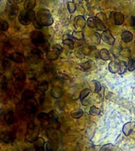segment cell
<instances>
[{
    "instance_id": "47",
    "label": "cell",
    "mask_w": 135,
    "mask_h": 151,
    "mask_svg": "<svg viewBox=\"0 0 135 151\" xmlns=\"http://www.w3.org/2000/svg\"><path fill=\"white\" fill-rule=\"evenodd\" d=\"M7 84V78L3 74L0 73V85L5 86Z\"/></svg>"
},
{
    "instance_id": "36",
    "label": "cell",
    "mask_w": 135,
    "mask_h": 151,
    "mask_svg": "<svg viewBox=\"0 0 135 151\" xmlns=\"http://www.w3.org/2000/svg\"><path fill=\"white\" fill-rule=\"evenodd\" d=\"M72 36L76 40H81L84 38V34L82 32H73Z\"/></svg>"
},
{
    "instance_id": "12",
    "label": "cell",
    "mask_w": 135,
    "mask_h": 151,
    "mask_svg": "<svg viewBox=\"0 0 135 151\" xmlns=\"http://www.w3.org/2000/svg\"><path fill=\"white\" fill-rule=\"evenodd\" d=\"M13 75H14V78L17 80H19V81H24L26 78L25 73H24V71L17 68L14 69V71H13Z\"/></svg>"
},
{
    "instance_id": "20",
    "label": "cell",
    "mask_w": 135,
    "mask_h": 151,
    "mask_svg": "<svg viewBox=\"0 0 135 151\" xmlns=\"http://www.w3.org/2000/svg\"><path fill=\"white\" fill-rule=\"evenodd\" d=\"M121 38L123 42H131L133 40V35L132 33L128 32V31H123L122 35H121Z\"/></svg>"
},
{
    "instance_id": "54",
    "label": "cell",
    "mask_w": 135,
    "mask_h": 151,
    "mask_svg": "<svg viewBox=\"0 0 135 151\" xmlns=\"http://www.w3.org/2000/svg\"><path fill=\"white\" fill-rule=\"evenodd\" d=\"M125 1H127V0H125Z\"/></svg>"
},
{
    "instance_id": "32",
    "label": "cell",
    "mask_w": 135,
    "mask_h": 151,
    "mask_svg": "<svg viewBox=\"0 0 135 151\" xmlns=\"http://www.w3.org/2000/svg\"><path fill=\"white\" fill-rule=\"evenodd\" d=\"M9 29V24L7 21H0V31L7 32Z\"/></svg>"
},
{
    "instance_id": "18",
    "label": "cell",
    "mask_w": 135,
    "mask_h": 151,
    "mask_svg": "<svg viewBox=\"0 0 135 151\" xmlns=\"http://www.w3.org/2000/svg\"><path fill=\"white\" fill-rule=\"evenodd\" d=\"M58 149V145L55 141L49 140L47 142H45V151H54Z\"/></svg>"
},
{
    "instance_id": "45",
    "label": "cell",
    "mask_w": 135,
    "mask_h": 151,
    "mask_svg": "<svg viewBox=\"0 0 135 151\" xmlns=\"http://www.w3.org/2000/svg\"><path fill=\"white\" fill-rule=\"evenodd\" d=\"M33 24L36 29H41V28H43V26L41 25V24H40L36 18H34V20L33 21Z\"/></svg>"
},
{
    "instance_id": "15",
    "label": "cell",
    "mask_w": 135,
    "mask_h": 151,
    "mask_svg": "<svg viewBox=\"0 0 135 151\" xmlns=\"http://www.w3.org/2000/svg\"><path fill=\"white\" fill-rule=\"evenodd\" d=\"M113 18L116 25H121L124 21V16L120 12H114Z\"/></svg>"
},
{
    "instance_id": "26",
    "label": "cell",
    "mask_w": 135,
    "mask_h": 151,
    "mask_svg": "<svg viewBox=\"0 0 135 151\" xmlns=\"http://www.w3.org/2000/svg\"><path fill=\"white\" fill-rule=\"evenodd\" d=\"M46 134H47V137H48L49 139H51V140L56 141L57 139H58L57 134L54 132V129H52V128H47Z\"/></svg>"
},
{
    "instance_id": "44",
    "label": "cell",
    "mask_w": 135,
    "mask_h": 151,
    "mask_svg": "<svg viewBox=\"0 0 135 151\" xmlns=\"http://www.w3.org/2000/svg\"><path fill=\"white\" fill-rule=\"evenodd\" d=\"M24 87V83H23V81H19V80H17L16 83H15V87H16V89L17 91H21Z\"/></svg>"
},
{
    "instance_id": "53",
    "label": "cell",
    "mask_w": 135,
    "mask_h": 151,
    "mask_svg": "<svg viewBox=\"0 0 135 151\" xmlns=\"http://www.w3.org/2000/svg\"><path fill=\"white\" fill-rule=\"evenodd\" d=\"M1 1H2V0H0V2H1Z\"/></svg>"
},
{
    "instance_id": "13",
    "label": "cell",
    "mask_w": 135,
    "mask_h": 151,
    "mask_svg": "<svg viewBox=\"0 0 135 151\" xmlns=\"http://www.w3.org/2000/svg\"><path fill=\"white\" fill-rule=\"evenodd\" d=\"M135 127V124L134 122H127L123 125V132L126 136L130 135V133L133 132V130Z\"/></svg>"
},
{
    "instance_id": "29",
    "label": "cell",
    "mask_w": 135,
    "mask_h": 151,
    "mask_svg": "<svg viewBox=\"0 0 135 151\" xmlns=\"http://www.w3.org/2000/svg\"><path fill=\"white\" fill-rule=\"evenodd\" d=\"M127 70V63H126L124 61H121L119 62V69H118V73L119 74H123Z\"/></svg>"
},
{
    "instance_id": "9",
    "label": "cell",
    "mask_w": 135,
    "mask_h": 151,
    "mask_svg": "<svg viewBox=\"0 0 135 151\" xmlns=\"http://www.w3.org/2000/svg\"><path fill=\"white\" fill-rule=\"evenodd\" d=\"M101 39L105 43L108 45H113L115 43V38L111 33L110 30H104L102 33Z\"/></svg>"
},
{
    "instance_id": "4",
    "label": "cell",
    "mask_w": 135,
    "mask_h": 151,
    "mask_svg": "<svg viewBox=\"0 0 135 151\" xmlns=\"http://www.w3.org/2000/svg\"><path fill=\"white\" fill-rule=\"evenodd\" d=\"M35 17V12L33 11V9L32 10H25V11H22L21 14H19L18 20L21 24L26 26L30 24L33 22Z\"/></svg>"
},
{
    "instance_id": "39",
    "label": "cell",
    "mask_w": 135,
    "mask_h": 151,
    "mask_svg": "<svg viewBox=\"0 0 135 151\" xmlns=\"http://www.w3.org/2000/svg\"><path fill=\"white\" fill-rule=\"evenodd\" d=\"M112 149H113V145L111 143H108L102 146L99 150V151H112Z\"/></svg>"
},
{
    "instance_id": "46",
    "label": "cell",
    "mask_w": 135,
    "mask_h": 151,
    "mask_svg": "<svg viewBox=\"0 0 135 151\" xmlns=\"http://www.w3.org/2000/svg\"><path fill=\"white\" fill-rule=\"evenodd\" d=\"M28 61H30V62H32V63H33V64L39 63V62H40V59L36 58H35V57L33 56V55H32V56H28Z\"/></svg>"
},
{
    "instance_id": "43",
    "label": "cell",
    "mask_w": 135,
    "mask_h": 151,
    "mask_svg": "<svg viewBox=\"0 0 135 151\" xmlns=\"http://www.w3.org/2000/svg\"><path fill=\"white\" fill-rule=\"evenodd\" d=\"M95 83V88H94V92L95 93H98V92L100 91L101 90V84L99 83V82L98 81H93Z\"/></svg>"
},
{
    "instance_id": "7",
    "label": "cell",
    "mask_w": 135,
    "mask_h": 151,
    "mask_svg": "<svg viewBox=\"0 0 135 151\" xmlns=\"http://www.w3.org/2000/svg\"><path fill=\"white\" fill-rule=\"evenodd\" d=\"M7 13L10 19H14L17 15L18 7L16 3H14L12 0L9 1L7 4Z\"/></svg>"
},
{
    "instance_id": "42",
    "label": "cell",
    "mask_w": 135,
    "mask_h": 151,
    "mask_svg": "<svg viewBox=\"0 0 135 151\" xmlns=\"http://www.w3.org/2000/svg\"><path fill=\"white\" fill-rule=\"evenodd\" d=\"M91 61H86L85 63H83L81 65V68L84 69V70H89L90 68H91Z\"/></svg>"
},
{
    "instance_id": "3",
    "label": "cell",
    "mask_w": 135,
    "mask_h": 151,
    "mask_svg": "<svg viewBox=\"0 0 135 151\" xmlns=\"http://www.w3.org/2000/svg\"><path fill=\"white\" fill-rule=\"evenodd\" d=\"M30 36L33 44H34L36 47H42L44 49L47 51V47H45V45H47L48 42L45 40L44 36L42 32H38V31H34L31 33Z\"/></svg>"
},
{
    "instance_id": "52",
    "label": "cell",
    "mask_w": 135,
    "mask_h": 151,
    "mask_svg": "<svg viewBox=\"0 0 135 151\" xmlns=\"http://www.w3.org/2000/svg\"><path fill=\"white\" fill-rule=\"evenodd\" d=\"M35 151H45L44 148H35Z\"/></svg>"
},
{
    "instance_id": "25",
    "label": "cell",
    "mask_w": 135,
    "mask_h": 151,
    "mask_svg": "<svg viewBox=\"0 0 135 151\" xmlns=\"http://www.w3.org/2000/svg\"><path fill=\"white\" fill-rule=\"evenodd\" d=\"M36 6V0H25L24 7L26 10H32Z\"/></svg>"
},
{
    "instance_id": "19",
    "label": "cell",
    "mask_w": 135,
    "mask_h": 151,
    "mask_svg": "<svg viewBox=\"0 0 135 151\" xmlns=\"http://www.w3.org/2000/svg\"><path fill=\"white\" fill-rule=\"evenodd\" d=\"M5 121L8 124H13L15 121V116H14V113L13 111H9L6 113L4 116Z\"/></svg>"
},
{
    "instance_id": "8",
    "label": "cell",
    "mask_w": 135,
    "mask_h": 151,
    "mask_svg": "<svg viewBox=\"0 0 135 151\" xmlns=\"http://www.w3.org/2000/svg\"><path fill=\"white\" fill-rule=\"evenodd\" d=\"M15 139V134L13 132H3L0 134V140L4 143H10L13 142Z\"/></svg>"
},
{
    "instance_id": "21",
    "label": "cell",
    "mask_w": 135,
    "mask_h": 151,
    "mask_svg": "<svg viewBox=\"0 0 135 151\" xmlns=\"http://www.w3.org/2000/svg\"><path fill=\"white\" fill-rule=\"evenodd\" d=\"M109 71L112 73H118V69H119V63H118L115 61H111L108 65Z\"/></svg>"
},
{
    "instance_id": "1",
    "label": "cell",
    "mask_w": 135,
    "mask_h": 151,
    "mask_svg": "<svg viewBox=\"0 0 135 151\" xmlns=\"http://www.w3.org/2000/svg\"><path fill=\"white\" fill-rule=\"evenodd\" d=\"M35 18L37 20L42 26H51L53 24L52 14L47 9H41L37 12Z\"/></svg>"
},
{
    "instance_id": "23",
    "label": "cell",
    "mask_w": 135,
    "mask_h": 151,
    "mask_svg": "<svg viewBox=\"0 0 135 151\" xmlns=\"http://www.w3.org/2000/svg\"><path fill=\"white\" fill-rule=\"evenodd\" d=\"M35 95V92L32 91V90H25V91L23 92L22 94V97H21V99L25 101V100H28L29 99H32Z\"/></svg>"
},
{
    "instance_id": "41",
    "label": "cell",
    "mask_w": 135,
    "mask_h": 151,
    "mask_svg": "<svg viewBox=\"0 0 135 151\" xmlns=\"http://www.w3.org/2000/svg\"><path fill=\"white\" fill-rule=\"evenodd\" d=\"M47 114H48V116H49V119L51 121H52V120H58V115L55 113L54 110L50 111Z\"/></svg>"
},
{
    "instance_id": "34",
    "label": "cell",
    "mask_w": 135,
    "mask_h": 151,
    "mask_svg": "<svg viewBox=\"0 0 135 151\" xmlns=\"http://www.w3.org/2000/svg\"><path fill=\"white\" fill-rule=\"evenodd\" d=\"M48 126H49V128L54 130H58L60 128V124L58 122V120H52L48 124Z\"/></svg>"
},
{
    "instance_id": "28",
    "label": "cell",
    "mask_w": 135,
    "mask_h": 151,
    "mask_svg": "<svg viewBox=\"0 0 135 151\" xmlns=\"http://www.w3.org/2000/svg\"><path fill=\"white\" fill-rule=\"evenodd\" d=\"M31 54H32L33 56L35 57V58H36L40 59V60L43 59V58H44V54H43V52L39 49H33L32 50V51H31Z\"/></svg>"
},
{
    "instance_id": "40",
    "label": "cell",
    "mask_w": 135,
    "mask_h": 151,
    "mask_svg": "<svg viewBox=\"0 0 135 151\" xmlns=\"http://www.w3.org/2000/svg\"><path fill=\"white\" fill-rule=\"evenodd\" d=\"M2 68H4L5 70H8L10 67H11V63H10V61L9 60H7V59H5L2 61Z\"/></svg>"
},
{
    "instance_id": "30",
    "label": "cell",
    "mask_w": 135,
    "mask_h": 151,
    "mask_svg": "<svg viewBox=\"0 0 135 151\" xmlns=\"http://www.w3.org/2000/svg\"><path fill=\"white\" fill-rule=\"evenodd\" d=\"M83 115V111L81 109H75L73 110L72 113H71V116L75 119H79Z\"/></svg>"
},
{
    "instance_id": "22",
    "label": "cell",
    "mask_w": 135,
    "mask_h": 151,
    "mask_svg": "<svg viewBox=\"0 0 135 151\" xmlns=\"http://www.w3.org/2000/svg\"><path fill=\"white\" fill-rule=\"evenodd\" d=\"M48 87H49V84H48V82L46 81V80L41 81L37 85V90L39 91L42 92V93H44L45 91H47L48 90Z\"/></svg>"
},
{
    "instance_id": "5",
    "label": "cell",
    "mask_w": 135,
    "mask_h": 151,
    "mask_svg": "<svg viewBox=\"0 0 135 151\" xmlns=\"http://www.w3.org/2000/svg\"><path fill=\"white\" fill-rule=\"evenodd\" d=\"M24 112L28 114H34L37 109V101L35 99H29L25 101L24 106Z\"/></svg>"
},
{
    "instance_id": "49",
    "label": "cell",
    "mask_w": 135,
    "mask_h": 151,
    "mask_svg": "<svg viewBox=\"0 0 135 151\" xmlns=\"http://www.w3.org/2000/svg\"><path fill=\"white\" fill-rule=\"evenodd\" d=\"M52 47H53V48H54V49L55 50H57V51H58V52L62 51V47H60V46H59V45H58V44L53 45V46H52Z\"/></svg>"
},
{
    "instance_id": "24",
    "label": "cell",
    "mask_w": 135,
    "mask_h": 151,
    "mask_svg": "<svg viewBox=\"0 0 135 151\" xmlns=\"http://www.w3.org/2000/svg\"><path fill=\"white\" fill-rule=\"evenodd\" d=\"M98 56H99V58L104 61H107V60L110 59V54H109L108 50L107 49L100 50V51L98 54Z\"/></svg>"
},
{
    "instance_id": "51",
    "label": "cell",
    "mask_w": 135,
    "mask_h": 151,
    "mask_svg": "<svg viewBox=\"0 0 135 151\" xmlns=\"http://www.w3.org/2000/svg\"><path fill=\"white\" fill-rule=\"evenodd\" d=\"M12 1H13L14 3H16V4H17V3H21V2H24L25 0H12Z\"/></svg>"
},
{
    "instance_id": "48",
    "label": "cell",
    "mask_w": 135,
    "mask_h": 151,
    "mask_svg": "<svg viewBox=\"0 0 135 151\" xmlns=\"http://www.w3.org/2000/svg\"><path fill=\"white\" fill-rule=\"evenodd\" d=\"M130 25L131 26V27H134L135 26V16L130 17Z\"/></svg>"
},
{
    "instance_id": "2",
    "label": "cell",
    "mask_w": 135,
    "mask_h": 151,
    "mask_svg": "<svg viewBox=\"0 0 135 151\" xmlns=\"http://www.w3.org/2000/svg\"><path fill=\"white\" fill-rule=\"evenodd\" d=\"M39 133H40V129L34 124V122L33 121L28 122V126H27V133L25 135L26 141L33 142L38 138Z\"/></svg>"
},
{
    "instance_id": "31",
    "label": "cell",
    "mask_w": 135,
    "mask_h": 151,
    "mask_svg": "<svg viewBox=\"0 0 135 151\" xmlns=\"http://www.w3.org/2000/svg\"><path fill=\"white\" fill-rule=\"evenodd\" d=\"M37 119L38 120H41V121H50L48 114L46 113H43V112L38 113Z\"/></svg>"
},
{
    "instance_id": "14",
    "label": "cell",
    "mask_w": 135,
    "mask_h": 151,
    "mask_svg": "<svg viewBox=\"0 0 135 151\" xmlns=\"http://www.w3.org/2000/svg\"><path fill=\"white\" fill-rule=\"evenodd\" d=\"M85 24H86V21H85L84 17H76L75 20H74V25H75L76 28H78V29H82V28H85Z\"/></svg>"
},
{
    "instance_id": "16",
    "label": "cell",
    "mask_w": 135,
    "mask_h": 151,
    "mask_svg": "<svg viewBox=\"0 0 135 151\" xmlns=\"http://www.w3.org/2000/svg\"><path fill=\"white\" fill-rule=\"evenodd\" d=\"M52 96L54 99H59L62 96L63 94V91L60 87H54L52 88V91H51Z\"/></svg>"
},
{
    "instance_id": "11",
    "label": "cell",
    "mask_w": 135,
    "mask_h": 151,
    "mask_svg": "<svg viewBox=\"0 0 135 151\" xmlns=\"http://www.w3.org/2000/svg\"><path fill=\"white\" fill-rule=\"evenodd\" d=\"M73 37L70 35H63V40H62V42L63 44H65L66 46L70 48V50H73L74 48V42H73Z\"/></svg>"
},
{
    "instance_id": "38",
    "label": "cell",
    "mask_w": 135,
    "mask_h": 151,
    "mask_svg": "<svg viewBox=\"0 0 135 151\" xmlns=\"http://www.w3.org/2000/svg\"><path fill=\"white\" fill-rule=\"evenodd\" d=\"M76 4L73 3V2H67V9H68V11L70 13V14H73L74 13L76 10Z\"/></svg>"
},
{
    "instance_id": "35",
    "label": "cell",
    "mask_w": 135,
    "mask_h": 151,
    "mask_svg": "<svg viewBox=\"0 0 135 151\" xmlns=\"http://www.w3.org/2000/svg\"><path fill=\"white\" fill-rule=\"evenodd\" d=\"M89 113L90 115L92 116H98L100 113V109L96 107L95 106H92L89 109Z\"/></svg>"
},
{
    "instance_id": "6",
    "label": "cell",
    "mask_w": 135,
    "mask_h": 151,
    "mask_svg": "<svg viewBox=\"0 0 135 151\" xmlns=\"http://www.w3.org/2000/svg\"><path fill=\"white\" fill-rule=\"evenodd\" d=\"M88 26L90 28H97L99 30H105L106 27L104 25V22L102 21L100 19H99L97 17H90L86 21Z\"/></svg>"
},
{
    "instance_id": "17",
    "label": "cell",
    "mask_w": 135,
    "mask_h": 151,
    "mask_svg": "<svg viewBox=\"0 0 135 151\" xmlns=\"http://www.w3.org/2000/svg\"><path fill=\"white\" fill-rule=\"evenodd\" d=\"M46 57L50 61H55L59 58V52H58L55 50H47L46 53Z\"/></svg>"
},
{
    "instance_id": "33",
    "label": "cell",
    "mask_w": 135,
    "mask_h": 151,
    "mask_svg": "<svg viewBox=\"0 0 135 151\" xmlns=\"http://www.w3.org/2000/svg\"><path fill=\"white\" fill-rule=\"evenodd\" d=\"M90 92H91V90L89 89V88H85V89L82 90V91L81 92L80 94V100L81 101H83L84 99L86 98V97L90 94Z\"/></svg>"
},
{
    "instance_id": "37",
    "label": "cell",
    "mask_w": 135,
    "mask_h": 151,
    "mask_svg": "<svg viewBox=\"0 0 135 151\" xmlns=\"http://www.w3.org/2000/svg\"><path fill=\"white\" fill-rule=\"evenodd\" d=\"M135 69V61L134 59H130L127 63V70L133 72Z\"/></svg>"
},
{
    "instance_id": "27",
    "label": "cell",
    "mask_w": 135,
    "mask_h": 151,
    "mask_svg": "<svg viewBox=\"0 0 135 151\" xmlns=\"http://www.w3.org/2000/svg\"><path fill=\"white\" fill-rule=\"evenodd\" d=\"M33 142H34L35 148H44L45 146V142L42 138H39L38 137L37 139H36Z\"/></svg>"
},
{
    "instance_id": "10",
    "label": "cell",
    "mask_w": 135,
    "mask_h": 151,
    "mask_svg": "<svg viewBox=\"0 0 135 151\" xmlns=\"http://www.w3.org/2000/svg\"><path fill=\"white\" fill-rule=\"evenodd\" d=\"M8 58L16 63L21 64L25 61V57L19 52H13L10 54H9Z\"/></svg>"
},
{
    "instance_id": "50",
    "label": "cell",
    "mask_w": 135,
    "mask_h": 151,
    "mask_svg": "<svg viewBox=\"0 0 135 151\" xmlns=\"http://www.w3.org/2000/svg\"><path fill=\"white\" fill-rule=\"evenodd\" d=\"M83 0H73V2L75 4H81Z\"/></svg>"
}]
</instances>
